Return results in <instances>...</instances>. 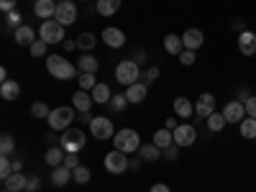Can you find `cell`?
<instances>
[{
  "instance_id": "obj_1",
  "label": "cell",
  "mask_w": 256,
  "mask_h": 192,
  "mask_svg": "<svg viewBox=\"0 0 256 192\" xmlns=\"http://www.w3.org/2000/svg\"><path fill=\"white\" fill-rule=\"evenodd\" d=\"M46 72L56 80H72L77 74V67L67 59V56H59V54H52L46 56Z\"/></svg>"
},
{
  "instance_id": "obj_2",
  "label": "cell",
  "mask_w": 256,
  "mask_h": 192,
  "mask_svg": "<svg viewBox=\"0 0 256 192\" xmlns=\"http://www.w3.org/2000/svg\"><path fill=\"white\" fill-rule=\"evenodd\" d=\"M113 146L123 154H134L141 148V136L134 131V128H120V131L113 136Z\"/></svg>"
},
{
  "instance_id": "obj_3",
  "label": "cell",
  "mask_w": 256,
  "mask_h": 192,
  "mask_svg": "<svg viewBox=\"0 0 256 192\" xmlns=\"http://www.w3.org/2000/svg\"><path fill=\"white\" fill-rule=\"evenodd\" d=\"M138 77H141V67H138L136 59H123V62H118V67H116V80H118V84L131 88V84L138 82Z\"/></svg>"
},
{
  "instance_id": "obj_4",
  "label": "cell",
  "mask_w": 256,
  "mask_h": 192,
  "mask_svg": "<svg viewBox=\"0 0 256 192\" xmlns=\"http://www.w3.org/2000/svg\"><path fill=\"white\" fill-rule=\"evenodd\" d=\"M72 120H74V108L72 105H59V108L52 110V116L46 118L49 128L52 131H67V128H72Z\"/></svg>"
},
{
  "instance_id": "obj_5",
  "label": "cell",
  "mask_w": 256,
  "mask_h": 192,
  "mask_svg": "<svg viewBox=\"0 0 256 192\" xmlns=\"http://www.w3.org/2000/svg\"><path fill=\"white\" fill-rule=\"evenodd\" d=\"M64 28H67V26H62L56 18H49V20L41 24L38 38H44L46 44H64Z\"/></svg>"
},
{
  "instance_id": "obj_6",
  "label": "cell",
  "mask_w": 256,
  "mask_h": 192,
  "mask_svg": "<svg viewBox=\"0 0 256 192\" xmlns=\"http://www.w3.org/2000/svg\"><path fill=\"white\" fill-rule=\"evenodd\" d=\"M59 146L67 154H77V152L84 148V134L80 131V128H67V131L62 134V138H59Z\"/></svg>"
},
{
  "instance_id": "obj_7",
  "label": "cell",
  "mask_w": 256,
  "mask_h": 192,
  "mask_svg": "<svg viewBox=\"0 0 256 192\" xmlns=\"http://www.w3.org/2000/svg\"><path fill=\"white\" fill-rule=\"evenodd\" d=\"M90 134H92L98 141H113V136H116V126H113L110 118L98 116V118L90 120Z\"/></svg>"
},
{
  "instance_id": "obj_8",
  "label": "cell",
  "mask_w": 256,
  "mask_h": 192,
  "mask_svg": "<svg viewBox=\"0 0 256 192\" xmlns=\"http://www.w3.org/2000/svg\"><path fill=\"white\" fill-rule=\"evenodd\" d=\"M128 164H131L128 154L118 152V148H113L110 154H105V169H108L110 174H123V172H128Z\"/></svg>"
},
{
  "instance_id": "obj_9",
  "label": "cell",
  "mask_w": 256,
  "mask_h": 192,
  "mask_svg": "<svg viewBox=\"0 0 256 192\" xmlns=\"http://www.w3.org/2000/svg\"><path fill=\"white\" fill-rule=\"evenodd\" d=\"M172 134H174V144L180 148H187V146H192V144L198 141V128L190 126V123H180Z\"/></svg>"
},
{
  "instance_id": "obj_10",
  "label": "cell",
  "mask_w": 256,
  "mask_h": 192,
  "mask_svg": "<svg viewBox=\"0 0 256 192\" xmlns=\"http://www.w3.org/2000/svg\"><path fill=\"white\" fill-rule=\"evenodd\" d=\"M62 26H72L77 24V6H74V0H59V6H56V16H54Z\"/></svg>"
},
{
  "instance_id": "obj_11",
  "label": "cell",
  "mask_w": 256,
  "mask_h": 192,
  "mask_svg": "<svg viewBox=\"0 0 256 192\" xmlns=\"http://www.w3.org/2000/svg\"><path fill=\"white\" fill-rule=\"evenodd\" d=\"M220 113L226 116L228 123H241V120L246 118V105H244L241 100H228V102L223 105Z\"/></svg>"
},
{
  "instance_id": "obj_12",
  "label": "cell",
  "mask_w": 256,
  "mask_h": 192,
  "mask_svg": "<svg viewBox=\"0 0 256 192\" xmlns=\"http://www.w3.org/2000/svg\"><path fill=\"white\" fill-rule=\"evenodd\" d=\"M212 113H216V95H212V92H202L195 100V116L198 118H208Z\"/></svg>"
},
{
  "instance_id": "obj_13",
  "label": "cell",
  "mask_w": 256,
  "mask_h": 192,
  "mask_svg": "<svg viewBox=\"0 0 256 192\" xmlns=\"http://www.w3.org/2000/svg\"><path fill=\"white\" fill-rule=\"evenodd\" d=\"M236 44H238V52L244 54V56H254L256 54V34L254 31H241L238 34V38H236Z\"/></svg>"
},
{
  "instance_id": "obj_14",
  "label": "cell",
  "mask_w": 256,
  "mask_h": 192,
  "mask_svg": "<svg viewBox=\"0 0 256 192\" xmlns=\"http://www.w3.org/2000/svg\"><path fill=\"white\" fill-rule=\"evenodd\" d=\"M182 44H184V49L198 52V49L205 44V34H202L200 28H187V31L182 34Z\"/></svg>"
},
{
  "instance_id": "obj_15",
  "label": "cell",
  "mask_w": 256,
  "mask_h": 192,
  "mask_svg": "<svg viewBox=\"0 0 256 192\" xmlns=\"http://www.w3.org/2000/svg\"><path fill=\"white\" fill-rule=\"evenodd\" d=\"M56 6L59 3H54V0H34V13L41 20H49V18L56 16Z\"/></svg>"
},
{
  "instance_id": "obj_16",
  "label": "cell",
  "mask_w": 256,
  "mask_h": 192,
  "mask_svg": "<svg viewBox=\"0 0 256 192\" xmlns=\"http://www.w3.org/2000/svg\"><path fill=\"white\" fill-rule=\"evenodd\" d=\"M92 105H95V100H92V95L88 90H77L72 95V108H77L80 113H90Z\"/></svg>"
},
{
  "instance_id": "obj_17",
  "label": "cell",
  "mask_w": 256,
  "mask_h": 192,
  "mask_svg": "<svg viewBox=\"0 0 256 192\" xmlns=\"http://www.w3.org/2000/svg\"><path fill=\"white\" fill-rule=\"evenodd\" d=\"M102 41L108 44L110 49H120L123 44H126V34L120 31V28H113V26H108L102 31Z\"/></svg>"
},
{
  "instance_id": "obj_18",
  "label": "cell",
  "mask_w": 256,
  "mask_h": 192,
  "mask_svg": "<svg viewBox=\"0 0 256 192\" xmlns=\"http://www.w3.org/2000/svg\"><path fill=\"white\" fill-rule=\"evenodd\" d=\"M146 95H148V84L146 82H136V84H131V88H126V98H128V102H134V105L144 102Z\"/></svg>"
},
{
  "instance_id": "obj_19",
  "label": "cell",
  "mask_w": 256,
  "mask_h": 192,
  "mask_svg": "<svg viewBox=\"0 0 256 192\" xmlns=\"http://www.w3.org/2000/svg\"><path fill=\"white\" fill-rule=\"evenodd\" d=\"M28 184V177L24 172H13L10 177L3 180V190H10V192H20V190H26Z\"/></svg>"
},
{
  "instance_id": "obj_20",
  "label": "cell",
  "mask_w": 256,
  "mask_h": 192,
  "mask_svg": "<svg viewBox=\"0 0 256 192\" xmlns=\"http://www.w3.org/2000/svg\"><path fill=\"white\" fill-rule=\"evenodd\" d=\"M13 38H16V44L18 46H31L34 44V41H36V31L31 28V26H20V28H16L13 31Z\"/></svg>"
},
{
  "instance_id": "obj_21",
  "label": "cell",
  "mask_w": 256,
  "mask_h": 192,
  "mask_svg": "<svg viewBox=\"0 0 256 192\" xmlns=\"http://www.w3.org/2000/svg\"><path fill=\"white\" fill-rule=\"evenodd\" d=\"M164 52L172 54V56H180V54L184 52L182 36H180V34H166V36H164Z\"/></svg>"
},
{
  "instance_id": "obj_22",
  "label": "cell",
  "mask_w": 256,
  "mask_h": 192,
  "mask_svg": "<svg viewBox=\"0 0 256 192\" xmlns=\"http://www.w3.org/2000/svg\"><path fill=\"white\" fill-rule=\"evenodd\" d=\"M138 159H144V162H159V159H164V152L156 144H141Z\"/></svg>"
},
{
  "instance_id": "obj_23",
  "label": "cell",
  "mask_w": 256,
  "mask_h": 192,
  "mask_svg": "<svg viewBox=\"0 0 256 192\" xmlns=\"http://www.w3.org/2000/svg\"><path fill=\"white\" fill-rule=\"evenodd\" d=\"M67 182H72V169L64 166V164L54 166V169H52V184H54V187H64Z\"/></svg>"
},
{
  "instance_id": "obj_24",
  "label": "cell",
  "mask_w": 256,
  "mask_h": 192,
  "mask_svg": "<svg viewBox=\"0 0 256 192\" xmlns=\"http://www.w3.org/2000/svg\"><path fill=\"white\" fill-rule=\"evenodd\" d=\"M174 113L177 118H192V113H195V102H192L190 98H174Z\"/></svg>"
},
{
  "instance_id": "obj_25",
  "label": "cell",
  "mask_w": 256,
  "mask_h": 192,
  "mask_svg": "<svg viewBox=\"0 0 256 192\" xmlns=\"http://www.w3.org/2000/svg\"><path fill=\"white\" fill-rule=\"evenodd\" d=\"M90 95H92V100L98 102V105H105V102H110V98H113V92H110V88L105 82H98L95 88L90 90Z\"/></svg>"
},
{
  "instance_id": "obj_26",
  "label": "cell",
  "mask_w": 256,
  "mask_h": 192,
  "mask_svg": "<svg viewBox=\"0 0 256 192\" xmlns=\"http://www.w3.org/2000/svg\"><path fill=\"white\" fill-rule=\"evenodd\" d=\"M120 6H123V0H98V13L102 18H110L120 10Z\"/></svg>"
},
{
  "instance_id": "obj_27",
  "label": "cell",
  "mask_w": 256,
  "mask_h": 192,
  "mask_svg": "<svg viewBox=\"0 0 256 192\" xmlns=\"http://www.w3.org/2000/svg\"><path fill=\"white\" fill-rule=\"evenodd\" d=\"M20 95V84L16 80H6L3 84H0V98L3 100H16Z\"/></svg>"
},
{
  "instance_id": "obj_28",
  "label": "cell",
  "mask_w": 256,
  "mask_h": 192,
  "mask_svg": "<svg viewBox=\"0 0 256 192\" xmlns=\"http://www.w3.org/2000/svg\"><path fill=\"white\" fill-rule=\"evenodd\" d=\"M64 154H67V152H64L62 146H49V148H46V156H44V162L54 169V166L64 164Z\"/></svg>"
},
{
  "instance_id": "obj_29",
  "label": "cell",
  "mask_w": 256,
  "mask_h": 192,
  "mask_svg": "<svg viewBox=\"0 0 256 192\" xmlns=\"http://www.w3.org/2000/svg\"><path fill=\"white\" fill-rule=\"evenodd\" d=\"M77 70L80 72H98L100 70V62H98V56H92V54H84V56H80L77 59Z\"/></svg>"
},
{
  "instance_id": "obj_30",
  "label": "cell",
  "mask_w": 256,
  "mask_h": 192,
  "mask_svg": "<svg viewBox=\"0 0 256 192\" xmlns=\"http://www.w3.org/2000/svg\"><path fill=\"white\" fill-rule=\"evenodd\" d=\"M152 144H156L162 152H164L166 146H172V144H174V134L169 131V128H159V131L154 134V141H152Z\"/></svg>"
},
{
  "instance_id": "obj_31",
  "label": "cell",
  "mask_w": 256,
  "mask_h": 192,
  "mask_svg": "<svg viewBox=\"0 0 256 192\" xmlns=\"http://www.w3.org/2000/svg\"><path fill=\"white\" fill-rule=\"evenodd\" d=\"M205 123H208V128H210V131H212V134H220V131H223V128L228 126V120H226V116H223V113H218V110H216V113H212V116H208V118H205Z\"/></svg>"
},
{
  "instance_id": "obj_32",
  "label": "cell",
  "mask_w": 256,
  "mask_h": 192,
  "mask_svg": "<svg viewBox=\"0 0 256 192\" xmlns=\"http://www.w3.org/2000/svg\"><path fill=\"white\" fill-rule=\"evenodd\" d=\"M95 44H98V36L95 34H80L77 36V49L84 52V54H90L95 49Z\"/></svg>"
},
{
  "instance_id": "obj_33",
  "label": "cell",
  "mask_w": 256,
  "mask_h": 192,
  "mask_svg": "<svg viewBox=\"0 0 256 192\" xmlns=\"http://www.w3.org/2000/svg\"><path fill=\"white\" fill-rule=\"evenodd\" d=\"M238 128H241V138H246V141H254L256 138V118H244L241 123H238Z\"/></svg>"
},
{
  "instance_id": "obj_34",
  "label": "cell",
  "mask_w": 256,
  "mask_h": 192,
  "mask_svg": "<svg viewBox=\"0 0 256 192\" xmlns=\"http://www.w3.org/2000/svg\"><path fill=\"white\" fill-rule=\"evenodd\" d=\"M90 169L84 166V164H80L77 169H72V182H77V184H88L90 182Z\"/></svg>"
},
{
  "instance_id": "obj_35",
  "label": "cell",
  "mask_w": 256,
  "mask_h": 192,
  "mask_svg": "<svg viewBox=\"0 0 256 192\" xmlns=\"http://www.w3.org/2000/svg\"><path fill=\"white\" fill-rule=\"evenodd\" d=\"M13 148H16V138H13L10 134H3V136H0V154H3V156H10Z\"/></svg>"
},
{
  "instance_id": "obj_36",
  "label": "cell",
  "mask_w": 256,
  "mask_h": 192,
  "mask_svg": "<svg viewBox=\"0 0 256 192\" xmlns=\"http://www.w3.org/2000/svg\"><path fill=\"white\" fill-rule=\"evenodd\" d=\"M20 20H24V16H20L18 10H10V13H6V28H8V31H16V28H20V26H24Z\"/></svg>"
},
{
  "instance_id": "obj_37",
  "label": "cell",
  "mask_w": 256,
  "mask_h": 192,
  "mask_svg": "<svg viewBox=\"0 0 256 192\" xmlns=\"http://www.w3.org/2000/svg\"><path fill=\"white\" fill-rule=\"evenodd\" d=\"M95 84H98V80H95L92 72H82V74H80V90H88V92H90Z\"/></svg>"
},
{
  "instance_id": "obj_38",
  "label": "cell",
  "mask_w": 256,
  "mask_h": 192,
  "mask_svg": "<svg viewBox=\"0 0 256 192\" xmlns=\"http://www.w3.org/2000/svg\"><path fill=\"white\" fill-rule=\"evenodd\" d=\"M31 116L34 118H49L52 116V108H49L46 102H34L31 105Z\"/></svg>"
},
{
  "instance_id": "obj_39",
  "label": "cell",
  "mask_w": 256,
  "mask_h": 192,
  "mask_svg": "<svg viewBox=\"0 0 256 192\" xmlns=\"http://www.w3.org/2000/svg\"><path fill=\"white\" fill-rule=\"evenodd\" d=\"M46 49H49V44L44 38H36L34 44L28 46V52H31V56H46Z\"/></svg>"
},
{
  "instance_id": "obj_40",
  "label": "cell",
  "mask_w": 256,
  "mask_h": 192,
  "mask_svg": "<svg viewBox=\"0 0 256 192\" xmlns=\"http://www.w3.org/2000/svg\"><path fill=\"white\" fill-rule=\"evenodd\" d=\"M126 105H128V98H126V92H118V95H113V98H110V108H113V110L123 113V110H126Z\"/></svg>"
},
{
  "instance_id": "obj_41",
  "label": "cell",
  "mask_w": 256,
  "mask_h": 192,
  "mask_svg": "<svg viewBox=\"0 0 256 192\" xmlns=\"http://www.w3.org/2000/svg\"><path fill=\"white\" fill-rule=\"evenodd\" d=\"M13 172H16V169H13V159L3 156V159H0V180H6V177H10Z\"/></svg>"
},
{
  "instance_id": "obj_42",
  "label": "cell",
  "mask_w": 256,
  "mask_h": 192,
  "mask_svg": "<svg viewBox=\"0 0 256 192\" xmlns=\"http://www.w3.org/2000/svg\"><path fill=\"white\" fill-rule=\"evenodd\" d=\"M195 52H192V49H184L182 54H180V64H182V67H192V64H195Z\"/></svg>"
},
{
  "instance_id": "obj_43",
  "label": "cell",
  "mask_w": 256,
  "mask_h": 192,
  "mask_svg": "<svg viewBox=\"0 0 256 192\" xmlns=\"http://www.w3.org/2000/svg\"><path fill=\"white\" fill-rule=\"evenodd\" d=\"M177 156H180V146H177V144H172V146L164 148V159H166V162H174Z\"/></svg>"
},
{
  "instance_id": "obj_44",
  "label": "cell",
  "mask_w": 256,
  "mask_h": 192,
  "mask_svg": "<svg viewBox=\"0 0 256 192\" xmlns=\"http://www.w3.org/2000/svg\"><path fill=\"white\" fill-rule=\"evenodd\" d=\"M244 105H246V116L248 118H256V95H251Z\"/></svg>"
},
{
  "instance_id": "obj_45",
  "label": "cell",
  "mask_w": 256,
  "mask_h": 192,
  "mask_svg": "<svg viewBox=\"0 0 256 192\" xmlns=\"http://www.w3.org/2000/svg\"><path fill=\"white\" fill-rule=\"evenodd\" d=\"M64 166L77 169V166H80V159H77V154H64Z\"/></svg>"
},
{
  "instance_id": "obj_46",
  "label": "cell",
  "mask_w": 256,
  "mask_h": 192,
  "mask_svg": "<svg viewBox=\"0 0 256 192\" xmlns=\"http://www.w3.org/2000/svg\"><path fill=\"white\" fill-rule=\"evenodd\" d=\"M38 190H41V180H38V177H28L26 192H38Z\"/></svg>"
},
{
  "instance_id": "obj_47",
  "label": "cell",
  "mask_w": 256,
  "mask_h": 192,
  "mask_svg": "<svg viewBox=\"0 0 256 192\" xmlns=\"http://www.w3.org/2000/svg\"><path fill=\"white\" fill-rule=\"evenodd\" d=\"M16 3H18V0H0V10L10 13V10H16Z\"/></svg>"
},
{
  "instance_id": "obj_48",
  "label": "cell",
  "mask_w": 256,
  "mask_h": 192,
  "mask_svg": "<svg viewBox=\"0 0 256 192\" xmlns=\"http://www.w3.org/2000/svg\"><path fill=\"white\" fill-rule=\"evenodd\" d=\"M144 77H146V84H148V82H154V80L159 77V67H148Z\"/></svg>"
},
{
  "instance_id": "obj_49",
  "label": "cell",
  "mask_w": 256,
  "mask_h": 192,
  "mask_svg": "<svg viewBox=\"0 0 256 192\" xmlns=\"http://www.w3.org/2000/svg\"><path fill=\"white\" fill-rule=\"evenodd\" d=\"M230 28L236 31V34H241V31H246V24H244V20H233V24H230Z\"/></svg>"
},
{
  "instance_id": "obj_50",
  "label": "cell",
  "mask_w": 256,
  "mask_h": 192,
  "mask_svg": "<svg viewBox=\"0 0 256 192\" xmlns=\"http://www.w3.org/2000/svg\"><path fill=\"white\" fill-rule=\"evenodd\" d=\"M62 49H64V52H72V49H77V41H70V38H64Z\"/></svg>"
},
{
  "instance_id": "obj_51",
  "label": "cell",
  "mask_w": 256,
  "mask_h": 192,
  "mask_svg": "<svg viewBox=\"0 0 256 192\" xmlns=\"http://www.w3.org/2000/svg\"><path fill=\"white\" fill-rule=\"evenodd\" d=\"M44 141H46L49 146H56V131H49V134L44 136Z\"/></svg>"
},
{
  "instance_id": "obj_52",
  "label": "cell",
  "mask_w": 256,
  "mask_h": 192,
  "mask_svg": "<svg viewBox=\"0 0 256 192\" xmlns=\"http://www.w3.org/2000/svg\"><path fill=\"white\" fill-rule=\"evenodd\" d=\"M177 126H180V123H177V118H166V120H164V128H169V131H174Z\"/></svg>"
},
{
  "instance_id": "obj_53",
  "label": "cell",
  "mask_w": 256,
  "mask_h": 192,
  "mask_svg": "<svg viewBox=\"0 0 256 192\" xmlns=\"http://www.w3.org/2000/svg\"><path fill=\"white\" fill-rule=\"evenodd\" d=\"M148 192H172V190H169L166 184H162V182H159V184H154V187L148 190Z\"/></svg>"
},
{
  "instance_id": "obj_54",
  "label": "cell",
  "mask_w": 256,
  "mask_h": 192,
  "mask_svg": "<svg viewBox=\"0 0 256 192\" xmlns=\"http://www.w3.org/2000/svg\"><path fill=\"white\" fill-rule=\"evenodd\" d=\"M128 169H131V172H138V169H141V159H131V164H128Z\"/></svg>"
},
{
  "instance_id": "obj_55",
  "label": "cell",
  "mask_w": 256,
  "mask_h": 192,
  "mask_svg": "<svg viewBox=\"0 0 256 192\" xmlns=\"http://www.w3.org/2000/svg\"><path fill=\"white\" fill-rule=\"evenodd\" d=\"M13 169H16V172H20V169H24V162H20V159H13Z\"/></svg>"
},
{
  "instance_id": "obj_56",
  "label": "cell",
  "mask_w": 256,
  "mask_h": 192,
  "mask_svg": "<svg viewBox=\"0 0 256 192\" xmlns=\"http://www.w3.org/2000/svg\"><path fill=\"white\" fill-rule=\"evenodd\" d=\"M6 80H8V70L3 67V70H0V82H6Z\"/></svg>"
},
{
  "instance_id": "obj_57",
  "label": "cell",
  "mask_w": 256,
  "mask_h": 192,
  "mask_svg": "<svg viewBox=\"0 0 256 192\" xmlns=\"http://www.w3.org/2000/svg\"><path fill=\"white\" fill-rule=\"evenodd\" d=\"M144 59H146V52H138V54H136V62H138V64H141V62H144Z\"/></svg>"
},
{
  "instance_id": "obj_58",
  "label": "cell",
  "mask_w": 256,
  "mask_h": 192,
  "mask_svg": "<svg viewBox=\"0 0 256 192\" xmlns=\"http://www.w3.org/2000/svg\"><path fill=\"white\" fill-rule=\"evenodd\" d=\"M3 192H10V190H3Z\"/></svg>"
}]
</instances>
